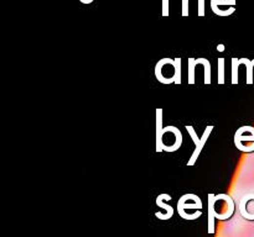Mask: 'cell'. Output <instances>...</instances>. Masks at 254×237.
Listing matches in <instances>:
<instances>
[{"label": "cell", "instance_id": "1", "mask_svg": "<svg viewBox=\"0 0 254 237\" xmlns=\"http://www.w3.org/2000/svg\"><path fill=\"white\" fill-rule=\"evenodd\" d=\"M212 209H213L214 218L218 220H227L232 218L234 213V202L232 198L227 194L214 195Z\"/></svg>", "mask_w": 254, "mask_h": 237}, {"label": "cell", "instance_id": "2", "mask_svg": "<svg viewBox=\"0 0 254 237\" xmlns=\"http://www.w3.org/2000/svg\"><path fill=\"white\" fill-rule=\"evenodd\" d=\"M155 77L163 84L175 83V79H176L175 59L164 58L159 61L155 66Z\"/></svg>", "mask_w": 254, "mask_h": 237}, {"label": "cell", "instance_id": "3", "mask_svg": "<svg viewBox=\"0 0 254 237\" xmlns=\"http://www.w3.org/2000/svg\"><path fill=\"white\" fill-rule=\"evenodd\" d=\"M202 209V200L196 194H185L177 201V211L182 216L186 210H201Z\"/></svg>", "mask_w": 254, "mask_h": 237}, {"label": "cell", "instance_id": "4", "mask_svg": "<svg viewBox=\"0 0 254 237\" xmlns=\"http://www.w3.org/2000/svg\"><path fill=\"white\" fill-rule=\"evenodd\" d=\"M171 195L170 194H160L158 195L156 198V205L159 208H161V211H158L155 213V216L160 220H170L174 215V208L171 205H168L165 201H169V200H171Z\"/></svg>", "mask_w": 254, "mask_h": 237}, {"label": "cell", "instance_id": "5", "mask_svg": "<svg viewBox=\"0 0 254 237\" xmlns=\"http://www.w3.org/2000/svg\"><path fill=\"white\" fill-rule=\"evenodd\" d=\"M243 142L254 144V128L252 126H242L234 133V145L241 151Z\"/></svg>", "mask_w": 254, "mask_h": 237}, {"label": "cell", "instance_id": "6", "mask_svg": "<svg viewBox=\"0 0 254 237\" xmlns=\"http://www.w3.org/2000/svg\"><path fill=\"white\" fill-rule=\"evenodd\" d=\"M212 130H213V126H207V128H205L202 137H201L200 145H198V146H196V148H195V151H193L192 156H191V158L189 160L188 165H190V167H191V165L195 164L196 161H197V158H198V156H200V153L202 152V148L205 147V145H206V141L209 140L210 135H211Z\"/></svg>", "mask_w": 254, "mask_h": 237}, {"label": "cell", "instance_id": "7", "mask_svg": "<svg viewBox=\"0 0 254 237\" xmlns=\"http://www.w3.org/2000/svg\"><path fill=\"white\" fill-rule=\"evenodd\" d=\"M163 128V109H156V152L163 151V147H161Z\"/></svg>", "mask_w": 254, "mask_h": 237}, {"label": "cell", "instance_id": "8", "mask_svg": "<svg viewBox=\"0 0 254 237\" xmlns=\"http://www.w3.org/2000/svg\"><path fill=\"white\" fill-rule=\"evenodd\" d=\"M213 200H214V194H209V234L213 235L214 234V215H213Z\"/></svg>", "mask_w": 254, "mask_h": 237}, {"label": "cell", "instance_id": "9", "mask_svg": "<svg viewBox=\"0 0 254 237\" xmlns=\"http://www.w3.org/2000/svg\"><path fill=\"white\" fill-rule=\"evenodd\" d=\"M239 64H246L247 66V84H253V67H254V59L249 61L247 58L239 59Z\"/></svg>", "mask_w": 254, "mask_h": 237}, {"label": "cell", "instance_id": "10", "mask_svg": "<svg viewBox=\"0 0 254 237\" xmlns=\"http://www.w3.org/2000/svg\"><path fill=\"white\" fill-rule=\"evenodd\" d=\"M197 63H202L205 67V84H211V63L206 58L196 59Z\"/></svg>", "mask_w": 254, "mask_h": 237}, {"label": "cell", "instance_id": "11", "mask_svg": "<svg viewBox=\"0 0 254 237\" xmlns=\"http://www.w3.org/2000/svg\"><path fill=\"white\" fill-rule=\"evenodd\" d=\"M197 66L195 58H189V84L195 83V68Z\"/></svg>", "mask_w": 254, "mask_h": 237}, {"label": "cell", "instance_id": "12", "mask_svg": "<svg viewBox=\"0 0 254 237\" xmlns=\"http://www.w3.org/2000/svg\"><path fill=\"white\" fill-rule=\"evenodd\" d=\"M239 59L232 58V84H237L238 83V67Z\"/></svg>", "mask_w": 254, "mask_h": 237}, {"label": "cell", "instance_id": "13", "mask_svg": "<svg viewBox=\"0 0 254 237\" xmlns=\"http://www.w3.org/2000/svg\"><path fill=\"white\" fill-rule=\"evenodd\" d=\"M225 83V58H218V84Z\"/></svg>", "mask_w": 254, "mask_h": 237}, {"label": "cell", "instance_id": "14", "mask_svg": "<svg viewBox=\"0 0 254 237\" xmlns=\"http://www.w3.org/2000/svg\"><path fill=\"white\" fill-rule=\"evenodd\" d=\"M175 70H176L175 84H181V58H175Z\"/></svg>", "mask_w": 254, "mask_h": 237}, {"label": "cell", "instance_id": "15", "mask_svg": "<svg viewBox=\"0 0 254 237\" xmlns=\"http://www.w3.org/2000/svg\"><path fill=\"white\" fill-rule=\"evenodd\" d=\"M186 130H188V132L190 133V136H191V139H192V141L195 142V146H198L201 142V139H198V136L196 135V132H195V130H193L192 126L188 125L186 126Z\"/></svg>", "mask_w": 254, "mask_h": 237}, {"label": "cell", "instance_id": "16", "mask_svg": "<svg viewBox=\"0 0 254 237\" xmlns=\"http://www.w3.org/2000/svg\"><path fill=\"white\" fill-rule=\"evenodd\" d=\"M217 51H218V52H223V51H225V46L223 45L217 46Z\"/></svg>", "mask_w": 254, "mask_h": 237}]
</instances>
